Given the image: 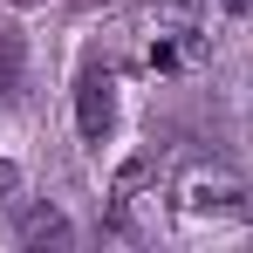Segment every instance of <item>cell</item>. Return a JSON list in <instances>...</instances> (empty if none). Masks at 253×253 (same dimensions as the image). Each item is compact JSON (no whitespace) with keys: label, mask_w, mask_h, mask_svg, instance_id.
Wrapping results in <instances>:
<instances>
[{"label":"cell","mask_w":253,"mask_h":253,"mask_svg":"<svg viewBox=\"0 0 253 253\" xmlns=\"http://www.w3.org/2000/svg\"><path fill=\"white\" fill-rule=\"evenodd\" d=\"M171 206H178V219L192 226V233H219V226H247V212H253V192H247V178L233 165H192L178 185H171Z\"/></svg>","instance_id":"6da1fadb"},{"label":"cell","mask_w":253,"mask_h":253,"mask_svg":"<svg viewBox=\"0 0 253 253\" xmlns=\"http://www.w3.org/2000/svg\"><path fill=\"white\" fill-rule=\"evenodd\" d=\"M151 219H158V171H151V158H130L110 185V226L117 233H151Z\"/></svg>","instance_id":"7a4b0ae2"},{"label":"cell","mask_w":253,"mask_h":253,"mask_svg":"<svg viewBox=\"0 0 253 253\" xmlns=\"http://www.w3.org/2000/svg\"><path fill=\"white\" fill-rule=\"evenodd\" d=\"M110 117H117V96H110V69H83V83H76V130H83L89 144H103Z\"/></svg>","instance_id":"3957f363"},{"label":"cell","mask_w":253,"mask_h":253,"mask_svg":"<svg viewBox=\"0 0 253 253\" xmlns=\"http://www.w3.org/2000/svg\"><path fill=\"white\" fill-rule=\"evenodd\" d=\"M21 69H28V42H21V28L0 21V96L21 89Z\"/></svg>","instance_id":"277c9868"},{"label":"cell","mask_w":253,"mask_h":253,"mask_svg":"<svg viewBox=\"0 0 253 253\" xmlns=\"http://www.w3.org/2000/svg\"><path fill=\"white\" fill-rule=\"evenodd\" d=\"M21 240H28V247H48V240H69V219H62L55 206H35L28 219H21Z\"/></svg>","instance_id":"5b68a950"},{"label":"cell","mask_w":253,"mask_h":253,"mask_svg":"<svg viewBox=\"0 0 253 253\" xmlns=\"http://www.w3.org/2000/svg\"><path fill=\"white\" fill-rule=\"evenodd\" d=\"M14 206H21V171L0 158V212H14Z\"/></svg>","instance_id":"8992f818"},{"label":"cell","mask_w":253,"mask_h":253,"mask_svg":"<svg viewBox=\"0 0 253 253\" xmlns=\"http://www.w3.org/2000/svg\"><path fill=\"white\" fill-rule=\"evenodd\" d=\"M226 7H233V14H247V7H253V0H226Z\"/></svg>","instance_id":"52a82bcc"},{"label":"cell","mask_w":253,"mask_h":253,"mask_svg":"<svg viewBox=\"0 0 253 253\" xmlns=\"http://www.w3.org/2000/svg\"><path fill=\"white\" fill-rule=\"evenodd\" d=\"M21 7H28V0H21Z\"/></svg>","instance_id":"ba28073f"}]
</instances>
